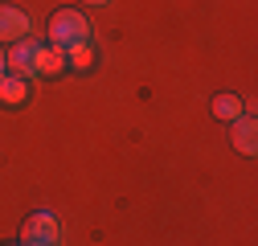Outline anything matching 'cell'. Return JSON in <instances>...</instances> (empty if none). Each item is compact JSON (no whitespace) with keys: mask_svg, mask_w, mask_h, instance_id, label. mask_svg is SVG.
<instances>
[{"mask_svg":"<svg viewBox=\"0 0 258 246\" xmlns=\"http://www.w3.org/2000/svg\"><path fill=\"white\" fill-rule=\"evenodd\" d=\"M82 41H90V21L78 9H57L49 17V45L70 49V45H82Z\"/></svg>","mask_w":258,"mask_h":246,"instance_id":"6da1fadb","label":"cell"},{"mask_svg":"<svg viewBox=\"0 0 258 246\" xmlns=\"http://www.w3.org/2000/svg\"><path fill=\"white\" fill-rule=\"evenodd\" d=\"M29 242H41V246H57L61 242V226L49 209H37V213H29L25 226H21V246Z\"/></svg>","mask_w":258,"mask_h":246,"instance_id":"7a4b0ae2","label":"cell"},{"mask_svg":"<svg viewBox=\"0 0 258 246\" xmlns=\"http://www.w3.org/2000/svg\"><path fill=\"white\" fill-rule=\"evenodd\" d=\"M37 53H41V41H37V37L13 41V49H9V74H17V78H37Z\"/></svg>","mask_w":258,"mask_h":246,"instance_id":"3957f363","label":"cell"},{"mask_svg":"<svg viewBox=\"0 0 258 246\" xmlns=\"http://www.w3.org/2000/svg\"><path fill=\"white\" fill-rule=\"evenodd\" d=\"M21 37H29V17H25V9L0 5V45H13V41H21Z\"/></svg>","mask_w":258,"mask_h":246,"instance_id":"277c9868","label":"cell"},{"mask_svg":"<svg viewBox=\"0 0 258 246\" xmlns=\"http://www.w3.org/2000/svg\"><path fill=\"white\" fill-rule=\"evenodd\" d=\"M230 144L234 152H242V156H254L258 152V128H254V115H242L230 123Z\"/></svg>","mask_w":258,"mask_h":246,"instance_id":"5b68a950","label":"cell"},{"mask_svg":"<svg viewBox=\"0 0 258 246\" xmlns=\"http://www.w3.org/2000/svg\"><path fill=\"white\" fill-rule=\"evenodd\" d=\"M57 74H66V49L41 45V53H37V78H57Z\"/></svg>","mask_w":258,"mask_h":246,"instance_id":"8992f818","label":"cell"},{"mask_svg":"<svg viewBox=\"0 0 258 246\" xmlns=\"http://www.w3.org/2000/svg\"><path fill=\"white\" fill-rule=\"evenodd\" d=\"M25 99H29V78H17V74L0 78V103L5 107H21Z\"/></svg>","mask_w":258,"mask_h":246,"instance_id":"52a82bcc","label":"cell"},{"mask_svg":"<svg viewBox=\"0 0 258 246\" xmlns=\"http://www.w3.org/2000/svg\"><path fill=\"white\" fill-rule=\"evenodd\" d=\"M213 115H217L221 123H234V119H242V115H246V103L234 95V90H221V95L213 99Z\"/></svg>","mask_w":258,"mask_h":246,"instance_id":"ba28073f","label":"cell"},{"mask_svg":"<svg viewBox=\"0 0 258 246\" xmlns=\"http://www.w3.org/2000/svg\"><path fill=\"white\" fill-rule=\"evenodd\" d=\"M90 66H94V49H90V41L66 49V70H90Z\"/></svg>","mask_w":258,"mask_h":246,"instance_id":"9c48e42d","label":"cell"},{"mask_svg":"<svg viewBox=\"0 0 258 246\" xmlns=\"http://www.w3.org/2000/svg\"><path fill=\"white\" fill-rule=\"evenodd\" d=\"M5 74H9V49L0 45V78H5Z\"/></svg>","mask_w":258,"mask_h":246,"instance_id":"30bf717a","label":"cell"},{"mask_svg":"<svg viewBox=\"0 0 258 246\" xmlns=\"http://www.w3.org/2000/svg\"><path fill=\"white\" fill-rule=\"evenodd\" d=\"M86 5H111V0H86Z\"/></svg>","mask_w":258,"mask_h":246,"instance_id":"8fae6325","label":"cell"},{"mask_svg":"<svg viewBox=\"0 0 258 246\" xmlns=\"http://www.w3.org/2000/svg\"><path fill=\"white\" fill-rule=\"evenodd\" d=\"M29 246H41V242H29Z\"/></svg>","mask_w":258,"mask_h":246,"instance_id":"7c38bea8","label":"cell"},{"mask_svg":"<svg viewBox=\"0 0 258 246\" xmlns=\"http://www.w3.org/2000/svg\"><path fill=\"white\" fill-rule=\"evenodd\" d=\"M9 246H17V242H9Z\"/></svg>","mask_w":258,"mask_h":246,"instance_id":"4fadbf2b","label":"cell"}]
</instances>
